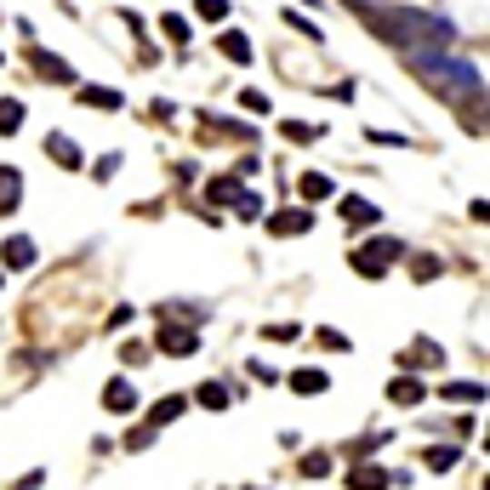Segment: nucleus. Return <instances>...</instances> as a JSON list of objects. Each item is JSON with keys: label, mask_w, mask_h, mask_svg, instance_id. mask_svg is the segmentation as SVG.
Masks as SVG:
<instances>
[{"label": "nucleus", "mask_w": 490, "mask_h": 490, "mask_svg": "<svg viewBox=\"0 0 490 490\" xmlns=\"http://www.w3.org/2000/svg\"><path fill=\"white\" fill-rule=\"evenodd\" d=\"M285 137H291V143H314V137H319V125H303V120H285Z\"/></svg>", "instance_id": "nucleus-28"}, {"label": "nucleus", "mask_w": 490, "mask_h": 490, "mask_svg": "<svg viewBox=\"0 0 490 490\" xmlns=\"http://www.w3.org/2000/svg\"><path fill=\"white\" fill-rule=\"evenodd\" d=\"M388 399L394 405H422V382L405 371V376H394V388H388Z\"/></svg>", "instance_id": "nucleus-15"}, {"label": "nucleus", "mask_w": 490, "mask_h": 490, "mask_svg": "<svg viewBox=\"0 0 490 490\" xmlns=\"http://www.w3.org/2000/svg\"><path fill=\"white\" fill-rule=\"evenodd\" d=\"M217 46H223V57H234V63H251V40H245V35H234V29H228Z\"/></svg>", "instance_id": "nucleus-22"}, {"label": "nucleus", "mask_w": 490, "mask_h": 490, "mask_svg": "<svg viewBox=\"0 0 490 490\" xmlns=\"http://www.w3.org/2000/svg\"><path fill=\"white\" fill-rule=\"evenodd\" d=\"M399 365H405V371H439V365H445V348H439V343H411V348L399 354Z\"/></svg>", "instance_id": "nucleus-5"}, {"label": "nucleus", "mask_w": 490, "mask_h": 490, "mask_svg": "<svg viewBox=\"0 0 490 490\" xmlns=\"http://www.w3.org/2000/svg\"><path fill=\"white\" fill-rule=\"evenodd\" d=\"M29 63L40 69V80H57V86H75V69L63 57H52V52H29Z\"/></svg>", "instance_id": "nucleus-6"}, {"label": "nucleus", "mask_w": 490, "mask_h": 490, "mask_svg": "<svg viewBox=\"0 0 490 490\" xmlns=\"http://www.w3.org/2000/svg\"><path fill=\"white\" fill-rule=\"evenodd\" d=\"M303 474H308V479H325V474H331V451H308V456H303Z\"/></svg>", "instance_id": "nucleus-24"}, {"label": "nucleus", "mask_w": 490, "mask_h": 490, "mask_svg": "<svg viewBox=\"0 0 490 490\" xmlns=\"http://www.w3.org/2000/svg\"><path fill=\"white\" fill-rule=\"evenodd\" d=\"M382 217V211L371 205V200H359V195H348L343 200V223H354V228H365V223H376Z\"/></svg>", "instance_id": "nucleus-12"}, {"label": "nucleus", "mask_w": 490, "mask_h": 490, "mask_svg": "<svg viewBox=\"0 0 490 490\" xmlns=\"http://www.w3.org/2000/svg\"><path fill=\"white\" fill-rule=\"evenodd\" d=\"M365 17L376 24V35H388V40H399V46H411V52H422V46H445V40H451V29H445L439 17H422V12L382 6V12H365Z\"/></svg>", "instance_id": "nucleus-1"}, {"label": "nucleus", "mask_w": 490, "mask_h": 490, "mask_svg": "<svg viewBox=\"0 0 490 490\" xmlns=\"http://www.w3.org/2000/svg\"><path fill=\"white\" fill-rule=\"evenodd\" d=\"M205 195L217 200V205H234V195H240V177H217V183L205 188Z\"/></svg>", "instance_id": "nucleus-23"}, {"label": "nucleus", "mask_w": 490, "mask_h": 490, "mask_svg": "<svg viewBox=\"0 0 490 490\" xmlns=\"http://www.w3.org/2000/svg\"><path fill=\"white\" fill-rule=\"evenodd\" d=\"M160 29H165V35H172V40H177V46H183V40H188V24H183V17H165V24H160Z\"/></svg>", "instance_id": "nucleus-35"}, {"label": "nucleus", "mask_w": 490, "mask_h": 490, "mask_svg": "<svg viewBox=\"0 0 490 490\" xmlns=\"http://www.w3.org/2000/svg\"><path fill=\"white\" fill-rule=\"evenodd\" d=\"M17 200H24V177L12 165H0V211H17Z\"/></svg>", "instance_id": "nucleus-11"}, {"label": "nucleus", "mask_w": 490, "mask_h": 490, "mask_svg": "<svg viewBox=\"0 0 490 490\" xmlns=\"http://www.w3.org/2000/svg\"><path fill=\"white\" fill-rule=\"evenodd\" d=\"M234 211H240V217L251 223V217H263V200H257V195H245V188H240V195H234Z\"/></svg>", "instance_id": "nucleus-26"}, {"label": "nucleus", "mask_w": 490, "mask_h": 490, "mask_svg": "<svg viewBox=\"0 0 490 490\" xmlns=\"http://www.w3.org/2000/svg\"><path fill=\"white\" fill-rule=\"evenodd\" d=\"M80 103L86 109H120V92L115 86H80Z\"/></svg>", "instance_id": "nucleus-16"}, {"label": "nucleus", "mask_w": 490, "mask_h": 490, "mask_svg": "<svg viewBox=\"0 0 490 490\" xmlns=\"http://www.w3.org/2000/svg\"><path fill=\"white\" fill-rule=\"evenodd\" d=\"M394 479L388 474H382V467H354V474H348V490H388Z\"/></svg>", "instance_id": "nucleus-13"}, {"label": "nucleus", "mask_w": 490, "mask_h": 490, "mask_svg": "<svg viewBox=\"0 0 490 490\" xmlns=\"http://www.w3.org/2000/svg\"><path fill=\"white\" fill-rule=\"evenodd\" d=\"M46 155H52L57 165H80V148H75V137H63V132H52V137H46Z\"/></svg>", "instance_id": "nucleus-14"}, {"label": "nucleus", "mask_w": 490, "mask_h": 490, "mask_svg": "<svg viewBox=\"0 0 490 490\" xmlns=\"http://www.w3.org/2000/svg\"><path fill=\"white\" fill-rule=\"evenodd\" d=\"M314 228V211H280V217H268V234H308Z\"/></svg>", "instance_id": "nucleus-8"}, {"label": "nucleus", "mask_w": 490, "mask_h": 490, "mask_svg": "<svg viewBox=\"0 0 490 490\" xmlns=\"http://www.w3.org/2000/svg\"><path fill=\"white\" fill-rule=\"evenodd\" d=\"M17 125H24V103H17V97H0V137H12Z\"/></svg>", "instance_id": "nucleus-19"}, {"label": "nucleus", "mask_w": 490, "mask_h": 490, "mask_svg": "<svg viewBox=\"0 0 490 490\" xmlns=\"http://www.w3.org/2000/svg\"><path fill=\"white\" fill-rule=\"evenodd\" d=\"M195 399L205 405V411H228V388H223V382H205V388H195Z\"/></svg>", "instance_id": "nucleus-21"}, {"label": "nucleus", "mask_w": 490, "mask_h": 490, "mask_svg": "<svg viewBox=\"0 0 490 490\" xmlns=\"http://www.w3.org/2000/svg\"><path fill=\"white\" fill-rule=\"evenodd\" d=\"M160 348L172 354V359H188V354L200 348V336L188 331V325H172V319H165V325H160Z\"/></svg>", "instance_id": "nucleus-4"}, {"label": "nucleus", "mask_w": 490, "mask_h": 490, "mask_svg": "<svg viewBox=\"0 0 490 490\" xmlns=\"http://www.w3.org/2000/svg\"><path fill=\"white\" fill-rule=\"evenodd\" d=\"M411 274H416V280H439V263H434V257H416Z\"/></svg>", "instance_id": "nucleus-32"}, {"label": "nucleus", "mask_w": 490, "mask_h": 490, "mask_svg": "<svg viewBox=\"0 0 490 490\" xmlns=\"http://www.w3.org/2000/svg\"><path fill=\"white\" fill-rule=\"evenodd\" d=\"M291 29H303L308 40H319V35H325V29H314V17H303V12H291Z\"/></svg>", "instance_id": "nucleus-33"}, {"label": "nucleus", "mask_w": 490, "mask_h": 490, "mask_svg": "<svg viewBox=\"0 0 490 490\" xmlns=\"http://www.w3.org/2000/svg\"><path fill=\"white\" fill-rule=\"evenodd\" d=\"M428 467H434V474H445V467H456V445H434V451H428Z\"/></svg>", "instance_id": "nucleus-25"}, {"label": "nucleus", "mask_w": 490, "mask_h": 490, "mask_svg": "<svg viewBox=\"0 0 490 490\" xmlns=\"http://www.w3.org/2000/svg\"><path fill=\"white\" fill-rule=\"evenodd\" d=\"M394 257H399V245H394V240H371V245H359V251H354V274H365V280H382Z\"/></svg>", "instance_id": "nucleus-3"}, {"label": "nucleus", "mask_w": 490, "mask_h": 490, "mask_svg": "<svg viewBox=\"0 0 490 490\" xmlns=\"http://www.w3.org/2000/svg\"><path fill=\"white\" fill-rule=\"evenodd\" d=\"M445 399H451V405H479V399H485V382H451Z\"/></svg>", "instance_id": "nucleus-20"}, {"label": "nucleus", "mask_w": 490, "mask_h": 490, "mask_svg": "<svg viewBox=\"0 0 490 490\" xmlns=\"http://www.w3.org/2000/svg\"><path fill=\"white\" fill-rule=\"evenodd\" d=\"M200 17H205V24H223V17H228V0H200V6H195Z\"/></svg>", "instance_id": "nucleus-27"}, {"label": "nucleus", "mask_w": 490, "mask_h": 490, "mask_svg": "<svg viewBox=\"0 0 490 490\" xmlns=\"http://www.w3.org/2000/svg\"><path fill=\"white\" fill-rule=\"evenodd\" d=\"M291 394H303V399L325 394V371H296V376H291Z\"/></svg>", "instance_id": "nucleus-18"}, {"label": "nucleus", "mask_w": 490, "mask_h": 490, "mask_svg": "<svg viewBox=\"0 0 490 490\" xmlns=\"http://www.w3.org/2000/svg\"><path fill=\"white\" fill-rule=\"evenodd\" d=\"M411 63L422 75L434 80V86H456V92H479V75H474V63H456V57H439L434 46H422L411 52Z\"/></svg>", "instance_id": "nucleus-2"}, {"label": "nucleus", "mask_w": 490, "mask_h": 490, "mask_svg": "<svg viewBox=\"0 0 490 490\" xmlns=\"http://www.w3.org/2000/svg\"><path fill=\"white\" fill-rule=\"evenodd\" d=\"M296 188H303L308 205H314V200H331V177H325V172H303V183H296Z\"/></svg>", "instance_id": "nucleus-17"}, {"label": "nucleus", "mask_w": 490, "mask_h": 490, "mask_svg": "<svg viewBox=\"0 0 490 490\" xmlns=\"http://www.w3.org/2000/svg\"><path fill=\"white\" fill-rule=\"evenodd\" d=\"M0 263H6V268H29L35 263V240H24V234L6 240V245H0Z\"/></svg>", "instance_id": "nucleus-10"}, {"label": "nucleus", "mask_w": 490, "mask_h": 490, "mask_svg": "<svg viewBox=\"0 0 490 490\" xmlns=\"http://www.w3.org/2000/svg\"><path fill=\"white\" fill-rule=\"evenodd\" d=\"M92 172H97V183H109V177H115V172H120V155H103V160H97V165H92Z\"/></svg>", "instance_id": "nucleus-31"}, {"label": "nucleus", "mask_w": 490, "mask_h": 490, "mask_svg": "<svg viewBox=\"0 0 490 490\" xmlns=\"http://www.w3.org/2000/svg\"><path fill=\"white\" fill-rule=\"evenodd\" d=\"M125 445H132V451H148V445H155V428H143V422H137V428L125 434Z\"/></svg>", "instance_id": "nucleus-30"}, {"label": "nucleus", "mask_w": 490, "mask_h": 490, "mask_svg": "<svg viewBox=\"0 0 490 490\" xmlns=\"http://www.w3.org/2000/svg\"><path fill=\"white\" fill-rule=\"evenodd\" d=\"M263 336H268V343H291V336H296V325H291V319H285V325H268Z\"/></svg>", "instance_id": "nucleus-34"}, {"label": "nucleus", "mask_w": 490, "mask_h": 490, "mask_svg": "<svg viewBox=\"0 0 490 490\" xmlns=\"http://www.w3.org/2000/svg\"><path fill=\"white\" fill-rule=\"evenodd\" d=\"M103 405H109V411H137V388L125 376H115L109 388H103Z\"/></svg>", "instance_id": "nucleus-9"}, {"label": "nucleus", "mask_w": 490, "mask_h": 490, "mask_svg": "<svg viewBox=\"0 0 490 490\" xmlns=\"http://www.w3.org/2000/svg\"><path fill=\"white\" fill-rule=\"evenodd\" d=\"M319 348H331V354H348V336L325 325V331H319Z\"/></svg>", "instance_id": "nucleus-29"}, {"label": "nucleus", "mask_w": 490, "mask_h": 490, "mask_svg": "<svg viewBox=\"0 0 490 490\" xmlns=\"http://www.w3.org/2000/svg\"><path fill=\"white\" fill-rule=\"evenodd\" d=\"M183 411H188V394H165V399L155 405V411H148V422H143V428H155V434H160L165 422H177Z\"/></svg>", "instance_id": "nucleus-7"}]
</instances>
